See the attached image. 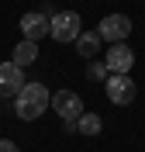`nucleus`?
Instances as JSON below:
<instances>
[{
  "mask_svg": "<svg viewBox=\"0 0 145 152\" xmlns=\"http://www.w3.org/2000/svg\"><path fill=\"white\" fill-rule=\"evenodd\" d=\"M52 104V94L45 90V83H24L21 86V94L14 97V114H17L21 121H35L45 114V107Z\"/></svg>",
  "mask_w": 145,
  "mask_h": 152,
  "instance_id": "1",
  "label": "nucleus"
},
{
  "mask_svg": "<svg viewBox=\"0 0 145 152\" xmlns=\"http://www.w3.org/2000/svg\"><path fill=\"white\" fill-rule=\"evenodd\" d=\"M83 35V21H79L76 10H59L55 18H52V31H48V38H55L59 45H76V38Z\"/></svg>",
  "mask_w": 145,
  "mask_h": 152,
  "instance_id": "2",
  "label": "nucleus"
},
{
  "mask_svg": "<svg viewBox=\"0 0 145 152\" xmlns=\"http://www.w3.org/2000/svg\"><path fill=\"white\" fill-rule=\"evenodd\" d=\"M97 35H100V42L125 45V38L131 35V18H128V14H107V18L97 24Z\"/></svg>",
  "mask_w": 145,
  "mask_h": 152,
  "instance_id": "3",
  "label": "nucleus"
},
{
  "mask_svg": "<svg viewBox=\"0 0 145 152\" xmlns=\"http://www.w3.org/2000/svg\"><path fill=\"white\" fill-rule=\"evenodd\" d=\"M52 111L59 114V118H62V121H73L76 124L79 121V114L87 111V107H83V97L79 94H73V90H55V94H52Z\"/></svg>",
  "mask_w": 145,
  "mask_h": 152,
  "instance_id": "4",
  "label": "nucleus"
},
{
  "mask_svg": "<svg viewBox=\"0 0 145 152\" xmlns=\"http://www.w3.org/2000/svg\"><path fill=\"white\" fill-rule=\"evenodd\" d=\"M104 90H107V100L117 104V107H128L131 100H135V94H138L131 76H114V73L104 80Z\"/></svg>",
  "mask_w": 145,
  "mask_h": 152,
  "instance_id": "5",
  "label": "nucleus"
},
{
  "mask_svg": "<svg viewBox=\"0 0 145 152\" xmlns=\"http://www.w3.org/2000/svg\"><path fill=\"white\" fill-rule=\"evenodd\" d=\"M104 66H107V73H114V76H128L131 66H135V52L128 45H111L107 56H104Z\"/></svg>",
  "mask_w": 145,
  "mask_h": 152,
  "instance_id": "6",
  "label": "nucleus"
},
{
  "mask_svg": "<svg viewBox=\"0 0 145 152\" xmlns=\"http://www.w3.org/2000/svg\"><path fill=\"white\" fill-rule=\"evenodd\" d=\"M52 31V18H48L45 10H28L24 18H21V35L28 38V42H38Z\"/></svg>",
  "mask_w": 145,
  "mask_h": 152,
  "instance_id": "7",
  "label": "nucleus"
},
{
  "mask_svg": "<svg viewBox=\"0 0 145 152\" xmlns=\"http://www.w3.org/2000/svg\"><path fill=\"white\" fill-rule=\"evenodd\" d=\"M24 83H28V80H24V69L21 66L0 62V100H4V97H17Z\"/></svg>",
  "mask_w": 145,
  "mask_h": 152,
  "instance_id": "8",
  "label": "nucleus"
},
{
  "mask_svg": "<svg viewBox=\"0 0 145 152\" xmlns=\"http://www.w3.org/2000/svg\"><path fill=\"white\" fill-rule=\"evenodd\" d=\"M35 59H38V42H28V38H21L17 45H14V59H10V62L24 69V66H31Z\"/></svg>",
  "mask_w": 145,
  "mask_h": 152,
  "instance_id": "9",
  "label": "nucleus"
},
{
  "mask_svg": "<svg viewBox=\"0 0 145 152\" xmlns=\"http://www.w3.org/2000/svg\"><path fill=\"white\" fill-rule=\"evenodd\" d=\"M76 52L83 59H93L97 52H100V35H97V31H83V35L76 38Z\"/></svg>",
  "mask_w": 145,
  "mask_h": 152,
  "instance_id": "10",
  "label": "nucleus"
},
{
  "mask_svg": "<svg viewBox=\"0 0 145 152\" xmlns=\"http://www.w3.org/2000/svg\"><path fill=\"white\" fill-rule=\"evenodd\" d=\"M76 132H79V135H100V132H104V118L83 111V114H79V121H76Z\"/></svg>",
  "mask_w": 145,
  "mask_h": 152,
  "instance_id": "11",
  "label": "nucleus"
},
{
  "mask_svg": "<svg viewBox=\"0 0 145 152\" xmlns=\"http://www.w3.org/2000/svg\"><path fill=\"white\" fill-rule=\"evenodd\" d=\"M87 76H90V80H107L111 73H107V66H104V62H93V66L87 69Z\"/></svg>",
  "mask_w": 145,
  "mask_h": 152,
  "instance_id": "12",
  "label": "nucleus"
},
{
  "mask_svg": "<svg viewBox=\"0 0 145 152\" xmlns=\"http://www.w3.org/2000/svg\"><path fill=\"white\" fill-rule=\"evenodd\" d=\"M0 152H21V149L10 142V138H0Z\"/></svg>",
  "mask_w": 145,
  "mask_h": 152,
  "instance_id": "13",
  "label": "nucleus"
}]
</instances>
